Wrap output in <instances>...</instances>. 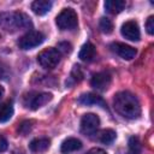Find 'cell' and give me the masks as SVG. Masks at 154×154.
I'll return each instance as SVG.
<instances>
[{"mask_svg": "<svg viewBox=\"0 0 154 154\" xmlns=\"http://www.w3.org/2000/svg\"><path fill=\"white\" fill-rule=\"evenodd\" d=\"M51 144V140L47 137H38V138H34L30 143H29V148L31 152L34 153H41L48 149Z\"/></svg>", "mask_w": 154, "mask_h": 154, "instance_id": "7c38bea8", "label": "cell"}, {"mask_svg": "<svg viewBox=\"0 0 154 154\" xmlns=\"http://www.w3.org/2000/svg\"><path fill=\"white\" fill-rule=\"evenodd\" d=\"M6 148H7V141L2 135H0V153L6 150Z\"/></svg>", "mask_w": 154, "mask_h": 154, "instance_id": "484cf974", "label": "cell"}, {"mask_svg": "<svg viewBox=\"0 0 154 154\" xmlns=\"http://www.w3.org/2000/svg\"><path fill=\"white\" fill-rule=\"evenodd\" d=\"M99 125H100V119L94 113H87L81 119V131L84 135L90 136L95 134L96 130L99 129Z\"/></svg>", "mask_w": 154, "mask_h": 154, "instance_id": "52a82bcc", "label": "cell"}, {"mask_svg": "<svg viewBox=\"0 0 154 154\" xmlns=\"http://www.w3.org/2000/svg\"><path fill=\"white\" fill-rule=\"evenodd\" d=\"M120 32H122V35L125 38H128L130 41H138L140 37H141L138 24L135 20H128V22H125L122 25Z\"/></svg>", "mask_w": 154, "mask_h": 154, "instance_id": "ba28073f", "label": "cell"}, {"mask_svg": "<svg viewBox=\"0 0 154 154\" xmlns=\"http://www.w3.org/2000/svg\"><path fill=\"white\" fill-rule=\"evenodd\" d=\"M2 95H4V89H2V87H0V99L2 97Z\"/></svg>", "mask_w": 154, "mask_h": 154, "instance_id": "83f0119b", "label": "cell"}, {"mask_svg": "<svg viewBox=\"0 0 154 154\" xmlns=\"http://www.w3.org/2000/svg\"><path fill=\"white\" fill-rule=\"evenodd\" d=\"M99 26H100L101 31L105 32V34H111V32L113 31V23H112L108 18H106V17H102V18L100 19Z\"/></svg>", "mask_w": 154, "mask_h": 154, "instance_id": "ffe728a7", "label": "cell"}, {"mask_svg": "<svg viewBox=\"0 0 154 154\" xmlns=\"http://www.w3.org/2000/svg\"><path fill=\"white\" fill-rule=\"evenodd\" d=\"M112 77L108 72H97L95 75H93L91 79H90V84L91 87H94L97 90H106L109 84H111Z\"/></svg>", "mask_w": 154, "mask_h": 154, "instance_id": "9c48e42d", "label": "cell"}, {"mask_svg": "<svg viewBox=\"0 0 154 154\" xmlns=\"http://www.w3.org/2000/svg\"><path fill=\"white\" fill-rule=\"evenodd\" d=\"M13 114V106L12 101L7 100L2 103H0V123H5L11 119Z\"/></svg>", "mask_w": 154, "mask_h": 154, "instance_id": "e0dca14e", "label": "cell"}, {"mask_svg": "<svg viewBox=\"0 0 154 154\" xmlns=\"http://www.w3.org/2000/svg\"><path fill=\"white\" fill-rule=\"evenodd\" d=\"M78 102L82 105H100L102 107H106V102L103 101V99L94 93H88V94H83L78 97Z\"/></svg>", "mask_w": 154, "mask_h": 154, "instance_id": "8fae6325", "label": "cell"}, {"mask_svg": "<svg viewBox=\"0 0 154 154\" xmlns=\"http://www.w3.org/2000/svg\"><path fill=\"white\" fill-rule=\"evenodd\" d=\"M146 29L148 31V34L153 35L154 34V17L153 16H149L147 22H146Z\"/></svg>", "mask_w": 154, "mask_h": 154, "instance_id": "d4e9b609", "label": "cell"}, {"mask_svg": "<svg viewBox=\"0 0 154 154\" xmlns=\"http://www.w3.org/2000/svg\"><path fill=\"white\" fill-rule=\"evenodd\" d=\"M8 73H10V69L8 66L0 60V79H6L8 77Z\"/></svg>", "mask_w": 154, "mask_h": 154, "instance_id": "603a6c76", "label": "cell"}, {"mask_svg": "<svg viewBox=\"0 0 154 154\" xmlns=\"http://www.w3.org/2000/svg\"><path fill=\"white\" fill-rule=\"evenodd\" d=\"M0 24L6 28V30L16 31L24 28L31 26L30 18L22 12H12V13H2L0 14Z\"/></svg>", "mask_w": 154, "mask_h": 154, "instance_id": "7a4b0ae2", "label": "cell"}, {"mask_svg": "<svg viewBox=\"0 0 154 154\" xmlns=\"http://www.w3.org/2000/svg\"><path fill=\"white\" fill-rule=\"evenodd\" d=\"M45 40V35L41 31H36V30H31L29 32H26L25 35H23L19 41H18V46L22 49H31L38 45H41Z\"/></svg>", "mask_w": 154, "mask_h": 154, "instance_id": "8992f818", "label": "cell"}, {"mask_svg": "<svg viewBox=\"0 0 154 154\" xmlns=\"http://www.w3.org/2000/svg\"><path fill=\"white\" fill-rule=\"evenodd\" d=\"M87 154H107L103 149H100V148H93V149H90Z\"/></svg>", "mask_w": 154, "mask_h": 154, "instance_id": "4316f807", "label": "cell"}, {"mask_svg": "<svg viewBox=\"0 0 154 154\" xmlns=\"http://www.w3.org/2000/svg\"><path fill=\"white\" fill-rule=\"evenodd\" d=\"M58 51L60 52V54L61 53H70L72 51V47L69 42H60L58 45Z\"/></svg>", "mask_w": 154, "mask_h": 154, "instance_id": "cb8c5ba5", "label": "cell"}, {"mask_svg": "<svg viewBox=\"0 0 154 154\" xmlns=\"http://www.w3.org/2000/svg\"><path fill=\"white\" fill-rule=\"evenodd\" d=\"M126 6V2L124 0H106L105 1V8L111 14H118L122 12Z\"/></svg>", "mask_w": 154, "mask_h": 154, "instance_id": "5bb4252c", "label": "cell"}, {"mask_svg": "<svg viewBox=\"0 0 154 154\" xmlns=\"http://www.w3.org/2000/svg\"><path fill=\"white\" fill-rule=\"evenodd\" d=\"M111 48L112 51L118 54L120 58L123 59H126V60H130L132 58H135L136 55V49L129 45H125V43H122V42H114L111 45Z\"/></svg>", "mask_w": 154, "mask_h": 154, "instance_id": "30bf717a", "label": "cell"}, {"mask_svg": "<svg viewBox=\"0 0 154 154\" xmlns=\"http://www.w3.org/2000/svg\"><path fill=\"white\" fill-rule=\"evenodd\" d=\"M51 8H52V2L48 0H36L31 4V10L38 16L46 14Z\"/></svg>", "mask_w": 154, "mask_h": 154, "instance_id": "2e32d148", "label": "cell"}, {"mask_svg": "<svg viewBox=\"0 0 154 154\" xmlns=\"http://www.w3.org/2000/svg\"><path fill=\"white\" fill-rule=\"evenodd\" d=\"M53 95L51 93H38V91H31L23 96V103L26 108L30 109H37L42 107L43 105L48 103L52 100Z\"/></svg>", "mask_w": 154, "mask_h": 154, "instance_id": "3957f363", "label": "cell"}, {"mask_svg": "<svg viewBox=\"0 0 154 154\" xmlns=\"http://www.w3.org/2000/svg\"><path fill=\"white\" fill-rule=\"evenodd\" d=\"M32 122H30V120H24L20 125H19V128H18V131H19V134H22L23 136H25V135H28L30 131H31V128H32Z\"/></svg>", "mask_w": 154, "mask_h": 154, "instance_id": "7402d4cb", "label": "cell"}, {"mask_svg": "<svg viewBox=\"0 0 154 154\" xmlns=\"http://www.w3.org/2000/svg\"><path fill=\"white\" fill-rule=\"evenodd\" d=\"M55 23L60 30H72L78 24V17L75 10L64 8L55 18Z\"/></svg>", "mask_w": 154, "mask_h": 154, "instance_id": "277c9868", "label": "cell"}, {"mask_svg": "<svg viewBox=\"0 0 154 154\" xmlns=\"http://www.w3.org/2000/svg\"><path fill=\"white\" fill-rule=\"evenodd\" d=\"M83 79V71L81 69L79 65H75L71 73H70V81H72L71 83H77L79 81Z\"/></svg>", "mask_w": 154, "mask_h": 154, "instance_id": "44dd1931", "label": "cell"}, {"mask_svg": "<svg viewBox=\"0 0 154 154\" xmlns=\"http://www.w3.org/2000/svg\"><path fill=\"white\" fill-rule=\"evenodd\" d=\"M95 54H96L95 46L90 42H87L82 46V48L79 51V54H78V58L83 61H91L95 58Z\"/></svg>", "mask_w": 154, "mask_h": 154, "instance_id": "4fadbf2b", "label": "cell"}, {"mask_svg": "<svg viewBox=\"0 0 154 154\" xmlns=\"http://www.w3.org/2000/svg\"><path fill=\"white\" fill-rule=\"evenodd\" d=\"M61 54L55 48H46L37 55L38 64L45 69H54L60 61Z\"/></svg>", "mask_w": 154, "mask_h": 154, "instance_id": "5b68a950", "label": "cell"}, {"mask_svg": "<svg viewBox=\"0 0 154 154\" xmlns=\"http://www.w3.org/2000/svg\"><path fill=\"white\" fill-rule=\"evenodd\" d=\"M99 140L105 144H109L116 140V131L112 129H105L100 132Z\"/></svg>", "mask_w": 154, "mask_h": 154, "instance_id": "ac0fdd59", "label": "cell"}, {"mask_svg": "<svg viewBox=\"0 0 154 154\" xmlns=\"http://www.w3.org/2000/svg\"><path fill=\"white\" fill-rule=\"evenodd\" d=\"M126 154H141V142L137 137L132 136L129 138L128 153Z\"/></svg>", "mask_w": 154, "mask_h": 154, "instance_id": "d6986e66", "label": "cell"}, {"mask_svg": "<svg viewBox=\"0 0 154 154\" xmlns=\"http://www.w3.org/2000/svg\"><path fill=\"white\" fill-rule=\"evenodd\" d=\"M82 148V142L75 137H69L66 138L63 143H61V153L66 154V153H70V152H75V150H78Z\"/></svg>", "mask_w": 154, "mask_h": 154, "instance_id": "9a60e30c", "label": "cell"}, {"mask_svg": "<svg viewBox=\"0 0 154 154\" xmlns=\"http://www.w3.org/2000/svg\"><path fill=\"white\" fill-rule=\"evenodd\" d=\"M114 109L126 119H137L141 116L138 99L130 91H119L113 99Z\"/></svg>", "mask_w": 154, "mask_h": 154, "instance_id": "6da1fadb", "label": "cell"}]
</instances>
